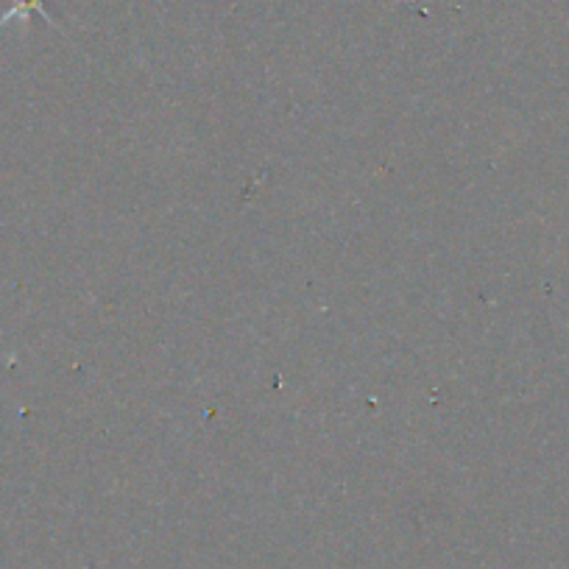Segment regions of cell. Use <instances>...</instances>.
Instances as JSON below:
<instances>
[{"label": "cell", "instance_id": "obj_1", "mask_svg": "<svg viewBox=\"0 0 569 569\" xmlns=\"http://www.w3.org/2000/svg\"><path fill=\"white\" fill-rule=\"evenodd\" d=\"M42 3H46V0H14V7L9 9L3 17H0V28L7 26V23H12V20H28V14H32V12H39V17L53 26L51 14L46 12V7H42Z\"/></svg>", "mask_w": 569, "mask_h": 569}]
</instances>
